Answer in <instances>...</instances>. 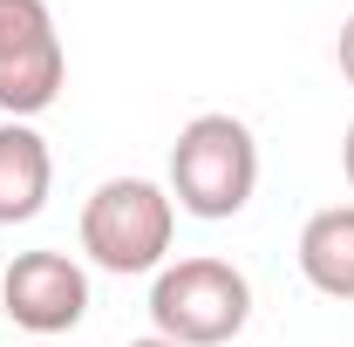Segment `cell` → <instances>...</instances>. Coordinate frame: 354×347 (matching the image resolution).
I'll return each instance as SVG.
<instances>
[{
	"label": "cell",
	"instance_id": "6da1fadb",
	"mask_svg": "<svg viewBox=\"0 0 354 347\" xmlns=\"http://www.w3.org/2000/svg\"><path fill=\"white\" fill-rule=\"evenodd\" d=\"M259 191V143L239 116L225 109H205L191 116L171 143V198L177 212L205 218V225H225L252 205Z\"/></svg>",
	"mask_w": 354,
	"mask_h": 347
},
{
	"label": "cell",
	"instance_id": "7a4b0ae2",
	"mask_svg": "<svg viewBox=\"0 0 354 347\" xmlns=\"http://www.w3.org/2000/svg\"><path fill=\"white\" fill-rule=\"evenodd\" d=\"M177 232V198L150 177H109L82 205V252L102 272H164Z\"/></svg>",
	"mask_w": 354,
	"mask_h": 347
},
{
	"label": "cell",
	"instance_id": "3957f363",
	"mask_svg": "<svg viewBox=\"0 0 354 347\" xmlns=\"http://www.w3.org/2000/svg\"><path fill=\"white\" fill-rule=\"evenodd\" d=\"M150 320L177 347H225L252 320V279L232 259H177L150 286Z\"/></svg>",
	"mask_w": 354,
	"mask_h": 347
},
{
	"label": "cell",
	"instance_id": "277c9868",
	"mask_svg": "<svg viewBox=\"0 0 354 347\" xmlns=\"http://www.w3.org/2000/svg\"><path fill=\"white\" fill-rule=\"evenodd\" d=\"M68 82V55L48 0H0V116L35 123Z\"/></svg>",
	"mask_w": 354,
	"mask_h": 347
},
{
	"label": "cell",
	"instance_id": "5b68a950",
	"mask_svg": "<svg viewBox=\"0 0 354 347\" xmlns=\"http://www.w3.org/2000/svg\"><path fill=\"white\" fill-rule=\"evenodd\" d=\"M0 306L35 341H55L88 313V272L68 252H21L7 265V279H0Z\"/></svg>",
	"mask_w": 354,
	"mask_h": 347
},
{
	"label": "cell",
	"instance_id": "8992f818",
	"mask_svg": "<svg viewBox=\"0 0 354 347\" xmlns=\"http://www.w3.org/2000/svg\"><path fill=\"white\" fill-rule=\"evenodd\" d=\"M48 191H55V157L35 123H7L0 116V225H28L41 218Z\"/></svg>",
	"mask_w": 354,
	"mask_h": 347
},
{
	"label": "cell",
	"instance_id": "52a82bcc",
	"mask_svg": "<svg viewBox=\"0 0 354 347\" xmlns=\"http://www.w3.org/2000/svg\"><path fill=\"white\" fill-rule=\"evenodd\" d=\"M300 272L313 293L354 300V205H327L300 225Z\"/></svg>",
	"mask_w": 354,
	"mask_h": 347
},
{
	"label": "cell",
	"instance_id": "ba28073f",
	"mask_svg": "<svg viewBox=\"0 0 354 347\" xmlns=\"http://www.w3.org/2000/svg\"><path fill=\"white\" fill-rule=\"evenodd\" d=\"M334 55H341V75L354 82V14L341 21V41H334Z\"/></svg>",
	"mask_w": 354,
	"mask_h": 347
},
{
	"label": "cell",
	"instance_id": "9c48e42d",
	"mask_svg": "<svg viewBox=\"0 0 354 347\" xmlns=\"http://www.w3.org/2000/svg\"><path fill=\"white\" fill-rule=\"evenodd\" d=\"M341 171H348V184H354V123H348V136H341Z\"/></svg>",
	"mask_w": 354,
	"mask_h": 347
},
{
	"label": "cell",
	"instance_id": "30bf717a",
	"mask_svg": "<svg viewBox=\"0 0 354 347\" xmlns=\"http://www.w3.org/2000/svg\"><path fill=\"white\" fill-rule=\"evenodd\" d=\"M130 347H177V341H164V334H150V341H130Z\"/></svg>",
	"mask_w": 354,
	"mask_h": 347
},
{
	"label": "cell",
	"instance_id": "8fae6325",
	"mask_svg": "<svg viewBox=\"0 0 354 347\" xmlns=\"http://www.w3.org/2000/svg\"><path fill=\"white\" fill-rule=\"evenodd\" d=\"M35 347H55V341H35Z\"/></svg>",
	"mask_w": 354,
	"mask_h": 347
}]
</instances>
